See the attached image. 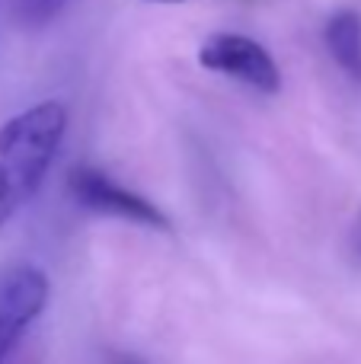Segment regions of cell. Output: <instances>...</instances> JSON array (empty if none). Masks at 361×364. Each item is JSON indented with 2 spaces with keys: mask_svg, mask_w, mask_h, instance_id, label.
Returning a JSON list of instances; mask_svg holds the SVG:
<instances>
[{
  "mask_svg": "<svg viewBox=\"0 0 361 364\" xmlns=\"http://www.w3.org/2000/svg\"><path fill=\"white\" fill-rule=\"evenodd\" d=\"M157 4H179V0H157Z\"/></svg>",
  "mask_w": 361,
  "mask_h": 364,
  "instance_id": "ba28073f",
  "label": "cell"
},
{
  "mask_svg": "<svg viewBox=\"0 0 361 364\" xmlns=\"http://www.w3.org/2000/svg\"><path fill=\"white\" fill-rule=\"evenodd\" d=\"M68 132V109L55 100L29 106L0 125V227L42 188Z\"/></svg>",
  "mask_w": 361,
  "mask_h": 364,
  "instance_id": "6da1fadb",
  "label": "cell"
},
{
  "mask_svg": "<svg viewBox=\"0 0 361 364\" xmlns=\"http://www.w3.org/2000/svg\"><path fill=\"white\" fill-rule=\"evenodd\" d=\"M112 364H141L138 358H131V355H115Z\"/></svg>",
  "mask_w": 361,
  "mask_h": 364,
  "instance_id": "52a82bcc",
  "label": "cell"
},
{
  "mask_svg": "<svg viewBox=\"0 0 361 364\" xmlns=\"http://www.w3.org/2000/svg\"><path fill=\"white\" fill-rule=\"evenodd\" d=\"M326 48L352 83H361V16L355 10H339L326 23Z\"/></svg>",
  "mask_w": 361,
  "mask_h": 364,
  "instance_id": "5b68a950",
  "label": "cell"
},
{
  "mask_svg": "<svg viewBox=\"0 0 361 364\" xmlns=\"http://www.w3.org/2000/svg\"><path fill=\"white\" fill-rule=\"evenodd\" d=\"M70 195L87 211L109 214V218H119V220H131V224H141V227H160V230L170 227V220L163 218L160 208H153L138 192L119 186L112 176L93 170V166H80V170L70 173Z\"/></svg>",
  "mask_w": 361,
  "mask_h": 364,
  "instance_id": "277c9868",
  "label": "cell"
},
{
  "mask_svg": "<svg viewBox=\"0 0 361 364\" xmlns=\"http://www.w3.org/2000/svg\"><path fill=\"white\" fill-rule=\"evenodd\" d=\"M358 252H361V230H358Z\"/></svg>",
  "mask_w": 361,
  "mask_h": 364,
  "instance_id": "9c48e42d",
  "label": "cell"
},
{
  "mask_svg": "<svg viewBox=\"0 0 361 364\" xmlns=\"http://www.w3.org/2000/svg\"><path fill=\"white\" fill-rule=\"evenodd\" d=\"M64 4H68V0H16L13 13H16V19L26 29H38V26L51 23V19L64 10Z\"/></svg>",
  "mask_w": 361,
  "mask_h": 364,
  "instance_id": "8992f818",
  "label": "cell"
},
{
  "mask_svg": "<svg viewBox=\"0 0 361 364\" xmlns=\"http://www.w3.org/2000/svg\"><path fill=\"white\" fill-rule=\"evenodd\" d=\"M48 304V278L36 265L0 272V364H10L23 333Z\"/></svg>",
  "mask_w": 361,
  "mask_h": 364,
  "instance_id": "7a4b0ae2",
  "label": "cell"
},
{
  "mask_svg": "<svg viewBox=\"0 0 361 364\" xmlns=\"http://www.w3.org/2000/svg\"><path fill=\"white\" fill-rule=\"evenodd\" d=\"M198 61L202 68L227 74L234 80L247 83V87L259 90V93H279L281 74L275 58L262 48L256 38L240 36V32H217L198 48Z\"/></svg>",
  "mask_w": 361,
  "mask_h": 364,
  "instance_id": "3957f363",
  "label": "cell"
}]
</instances>
